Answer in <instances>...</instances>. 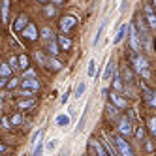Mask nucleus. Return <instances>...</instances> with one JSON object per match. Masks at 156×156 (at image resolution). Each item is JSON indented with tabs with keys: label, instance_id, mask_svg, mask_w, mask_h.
<instances>
[{
	"label": "nucleus",
	"instance_id": "20",
	"mask_svg": "<svg viewBox=\"0 0 156 156\" xmlns=\"http://www.w3.org/2000/svg\"><path fill=\"white\" fill-rule=\"evenodd\" d=\"M111 73H113V62L109 60V62L105 64V70H104V81H107V79H109Z\"/></svg>",
	"mask_w": 156,
	"mask_h": 156
},
{
	"label": "nucleus",
	"instance_id": "9",
	"mask_svg": "<svg viewBox=\"0 0 156 156\" xmlns=\"http://www.w3.org/2000/svg\"><path fill=\"white\" fill-rule=\"evenodd\" d=\"M45 66H47V68H51V70H55V72L62 70V64H60V60L55 58V55H51V57L45 60Z\"/></svg>",
	"mask_w": 156,
	"mask_h": 156
},
{
	"label": "nucleus",
	"instance_id": "25",
	"mask_svg": "<svg viewBox=\"0 0 156 156\" xmlns=\"http://www.w3.org/2000/svg\"><path fill=\"white\" fill-rule=\"evenodd\" d=\"M43 13H45L47 17H55V15H57V8H55V6H45V8H43Z\"/></svg>",
	"mask_w": 156,
	"mask_h": 156
},
{
	"label": "nucleus",
	"instance_id": "40",
	"mask_svg": "<svg viewBox=\"0 0 156 156\" xmlns=\"http://www.w3.org/2000/svg\"><path fill=\"white\" fill-rule=\"evenodd\" d=\"M41 151H43V147H41V141H40V143H36V149H34V154H36V156H40V154H41Z\"/></svg>",
	"mask_w": 156,
	"mask_h": 156
},
{
	"label": "nucleus",
	"instance_id": "1",
	"mask_svg": "<svg viewBox=\"0 0 156 156\" xmlns=\"http://www.w3.org/2000/svg\"><path fill=\"white\" fill-rule=\"evenodd\" d=\"M113 143H115V149H117V152H119V154H122V156H133L132 147L128 145V141H126L124 137H122L120 133L113 137Z\"/></svg>",
	"mask_w": 156,
	"mask_h": 156
},
{
	"label": "nucleus",
	"instance_id": "14",
	"mask_svg": "<svg viewBox=\"0 0 156 156\" xmlns=\"http://www.w3.org/2000/svg\"><path fill=\"white\" fill-rule=\"evenodd\" d=\"M9 17V0H2V23H8Z\"/></svg>",
	"mask_w": 156,
	"mask_h": 156
},
{
	"label": "nucleus",
	"instance_id": "35",
	"mask_svg": "<svg viewBox=\"0 0 156 156\" xmlns=\"http://www.w3.org/2000/svg\"><path fill=\"white\" fill-rule=\"evenodd\" d=\"M143 136H145V130H143V126H139V128L136 130V137L141 141V139H143Z\"/></svg>",
	"mask_w": 156,
	"mask_h": 156
},
{
	"label": "nucleus",
	"instance_id": "13",
	"mask_svg": "<svg viewBox=\"0 0 156 156\" xmlns=\"http://www.w3.org/2000/svg\"><path fill=\"white\" fill-rule=\"evenodd\" d=\"M88 145H90V149H94L100 156H105L107 152H105V149L102 147V145H100V141H94V139H90V143H88Z\"/></svg>",
	"mask_w": 156,
	"mask_h": 156
},
{
	"label": "nucleus",
	"instance_id": "29",
	"mask_svg": "<svg viewBox=\"0 0 156 156\" xmlns=\"http://www.w3.org/2000/svg\"><path fill=\"white\" fill-rule=\"evenodd\" d=\"M19 85V79H17V77H13V79H8V83H6V88H8V90H13V88Z\"/></svg>",
	"mask_w": 156,
	"mask_h": 156
},
{
	"label": "nucleus",
	"instance_id": "19",
	"mask_svg": "<svg viewBox=\"0 0 156 156\" xmlns=\"http://www.w3.org/2000/svg\"><path fill=\"white\" fill-rule=\"evenodd\" d=\"M113 87H115V90H122L124 88V83H122V77L119 73H115V79H113Z\"/></svg>",
	"mask_w": 156,
	"mask_h": 156
},
{
	"label": "nucleus",
	"instance_id": "27",
	"mask_svg": "<svg viewBox=\"0 0 156 156\" xmlns=\"http://www.w3.org/2000/svg\"><path fill=\"white\" fill-rule=\"evenodd\" d=\"M57 124H60V126H68V124H70V117H68V115H60V117L57 119Z\"/></svg>",
	"mask_w": 156,
	"mask_h": 156
},
{
	"label": "nucleus",
	"instance_id": "47",
	"mask_svg": "<svg viewBox=\"0 0 156 156\" xmlns=\"http://www.w3.org/2000/svg\"><path fill=\"white\" fill-rule=\"evenodd\" d=\"M0 152H6V147H4L2 143H0Z\"/></svg>",
	"mask_w": 156,
	"mask_h": 156
},
{
	"label": "nucleus",
	"instance_id": "3",
	"mask_svg": "<svg viewBox=\"0 0 156 156\" xmlns=\"http://www.w3.org/2000/svg\"><path fill=\"white\" fill-rule=\"evenodd\" d=\"M21 81V88H30V90H38L40 88V81L36 79V75H32V77H23V79H19Z\"/></svg>",
	"mask_w": 156,
	"mask_h": 156
},
{
	"label": "nucleus",
	"instance_id": "15",
	"mask_svg": "<svg viewBox=\"0 0 156 156\" xmlns=\"http://www.w3.org/2000/svg\"><path fill=\"white\" fill-rule=\"evenodd\" d=\"M111 102H113L117 107H126V100H124V98H120V96L115 94V92L111 94Z\"/></svg>",
	"mask_w": 156,
	"mask_h": 156
},
{
	"label": "nucleus",
	"instance_id": "39",
	"mask_svg": "<svg viewBox=\"0 0 156 156\" xmlns=\"http://www.w3.org/2000/svg\"><path fill=\"white\" fill-rule=\"evenodd\" d=\"M25 73H23V77H32V75H36V72L34 70H30V68H27V70H23Z\"/></svg>",
	"mask_w": 156,
	"mask_h": 156
},
{
	"label": "nucleus",
	"instance_id": "33",
	"mask_svg": "<svg viewBox=\"0 0 156 156\" xmlns=\"http://www.w3.org/2000/svg\"><path fill=\"white\" fill-rule=\"evenodd\" d=\"M23 122V117H21V113H15L13 119H12V124H21Z\"/></svg>",
	"mask_w": 156,
	"mask_h": 156
},
{
	"label": "nucleus",
	"instance_id": "26",
	"mask_svg": "<svg viewBox=\"0 0 156 156\" xmlns=\"http://www.w3.org/2000/svg\"><path fill=\"white\" fill-rule=\"evenodd\" d=\"M107 111H109V117H111V119H115L117 113H119V107H117L115 104H109V105H107Z\"/></svg>",
	"mask_w": 156,
	"mask_h": 156
},
{
	"label": "nucleus",
	"instance_id": "48",
	"mask_svg": "<svg viewBox=\"0 0 156 156\" xmlns=\"http://www.w3.org/2000/svg\"><path fill=\"white\" fill-rule=\"evenodd\" d=\"M38 2H41V4H47V2H49V0H38Z\"/></svg>",
	"mask_w": 156,
	"mask_h": 156
},
{
	"label": "nucleus",
	"instance_id": "17",
	"mask_svg": "<svg viewBox=\"0 0 156 156\" xmlns=\"http://www.w3.org/2000/svg\"><path fill=\"white\" fill-rule=\"evenodd\" d=\"M104 28H105V23L100 25V28H98V32H96V36H94V40H92V45H94V47L100 43V38H102V34H104Z\"/></svg>",
	"mask_w": 156,
	"mask_h": 156
},
{
	"label": "nucleus",
	"instance_id": "46",
	"mask_svg": "<svg viewBox=\"0 0 156 156\" xmlns=\"http://www.w3.org/2000/svg\"><path fill=\"white\" fill-rule=\"evenodd\" d=\"M68 98H70V92H66V94H64V98H62V104L68 102Z\"/></svg>",
	"mask_w": 156,
	"mask_h": 156
},
{
	"label": "nucleus",
	"instance_id": "37",
	"mask_svg": "<svg viewBox=\"0 0 156 156\" xmlns=\"http://www.w3.org/2000/svg\"><path fill=\"white\" fill-rule=\"evenodd\" d=\"M8 64H9V68H12V70H13V68H17V57H12Z\"/></svg>",
	"mask_w": 156,
	"mask_h": 156
},
{
	"label": "nucleus",
	"instance_id": "43",
	"mask_svg": "<svg viewBox=\"0 0 156 156\" xmlns=\"http://www.w3.org/2000/svg\"><path fill=\"white\" fill-rule=\"evenodd\" d=\"M55 147H57V139H51V141L47 143V149H49V151H53Z\"/></svg>",
	"mask_w": 156,
	"mask_h": 156
},
{
	"label": "nucleus",
	"instance_id": "2",
	"mask_svg": "<svg viewBox=\"0 0 156 156\" xmlns=\"http://www.w3.org/2000/svg\"><path fill=\"white\" fill-rule=\"evenodd\" d=\"M128 34H130V45L133 51H139L141 49V41H139V32L136 30V27H128Z\"/></svg>",
	"mask_w": 156,
	"mask_h": 156
},
{
	"label": "nucleus",
	"instance_id": "11",
	"mask_svg": "<svg viewBox=\"0 0 156 156\" xmlns=\"http://www.w3.org/2000/svg\"><path fill=\"white\" fill-rule=\"evenodd\" d=\"M58 49H62V51H68V49H72V40L70 38H66V36H58Z\"/></svg>",
	"mask_w": 156,
	"mask_h": 156
},
{
	"label": "nucleus",
	"instance_id": "41",
	"mask_svg": "<svg viewBox=\"0 0 156 156\" xmlns=\"http://www.w3.org/2000/svg\"><path fill=\"white\" fill-rule=\"evenodd\" d=\"M139 73H141V75L145 77V79H151V72H149V68H145V70H141Z\"/></svg>",
	"mask_w": 156,
	"mask_h": 156
},
{
	"label": "nucleus",
	"instance_id": "21",
	"mask_svg": "<svg viewBox=\"0 0 156 156\" xmlns=\"http://www.w3.org/2000/svg\"><path fill=\"white\" fill-rule=\"evenodd\" d=\"M32 105H34V100H19V109H30Z\"/></svg>",
	"mask_w": 156,
	"mask_h": 156
},
{
	"label": "nucleus",
	"instance_id": "23",
	"mask_svg": "<svg viewBox=\"0 0 156 156\" xmlns=\"http://www.w3.org/2000/svg\"><path fill=\"white\" fill-rule=\"evenodd\" d=\"M87 73H88V77H94V73H96V60L92 58L90 62H88V68H87Z\"/></svg>",
	"mask_w": 156,
	"mask_h": 156
},
{
	"label": "nucleus",
	"instance_id": "24",
	"mask_svg": "<svg viewBox=\"0 0 156 156\" xmlns=\"http://www.w3.org/2000/svg\"><path fill=\"white\" fill-rule=\"evenodd\" d=\"M147 23H149V28H156V17L152 12H147Z\"/></svg>",
	"mask_w": 156,
	"mask_h": 156
},
{
	"label": "nucleus",
	"instance_id": "38",
	"mask_svg": "<svg viewBox=\"0 0 156 156\" xmlns=\"http://www.w3.org/2000/svg\"><path fill=\"white\" fill-rule=\"evenodd\" d=\"M105 143H107V149H109V152H111V154H119V152H117V149H115V145H111V141H105Z\"/></svg>",
	"mask_w": 156,
	"mask_h": 156
},
{
	"label": "nucleus",
	"instance_id": "49",
	"mask_svg": "<svg viewBox=\"0 0 156 156\" xmlns=\"http://www.w3.org/2000/svg\"><path fill=\"white\" fill-rule=\"evenodd\" d=\"M53 2H55V4H60V2H62V0H53Z\"/></svg>",
	"mask_w": 156,
	"mask_h": 156
},
{
	"label": "nucleus",
	"instance_id": "32",
	"mask_svg": "<svg viewBox=\"0 0 156 156\" xmlns=\"http://www.w3.org/2000/svg\"><path fill=\"white\" fill-rule=\"evenodd\" d=\"M149 130H151V133H156V119L154 117H151V120H149Z\"/></svg>",
	"mask_w": 156,
	"mask_h": 156
},
{
	"label": "nucleus",
	"instance_id": "42",
	"mask_svg": "<svg viewBox=\"0 0 156 156\" xmlns=\"http://www.w3.org/2000/svg\"><path fill=\"white\" fill-rule=\"evenodd\" d=\"M36 58H38V62H40V64H43V66H45V60H47V58H45V57H43V55H40V53H36Z\"/></svg>",
	"mask_w": 156,
	"mask_h": 156
},
{
	"label": "nucleus",
	"instance_id": "18",
	"mask_svg": "<svg viewBox=\"0 0 156 156\" xmlns=\"http://www.w3.org/2000/svg\"><path fill=\"white\" fill-rule=\"evenodd\" d=\"M122 77H124V81H126V83H132V81H133V73H132L130 68H126V66L122 68Z\"/></svg>",
	"mask_w": 156,
	"mask_h": 156
},
{
	"label": "nucleus",
	"instance_id": "50",
	"mask_svg": "<svg viewBox=\"0 0 156 156\" xmlns=\"http://www.w3.org/2000/svg\"><path fill=\"white\" fill-rule=\"evenodd\" d=\"M0 109H2V96H0Z\"/></svg>",
	"mask_w": 156,
	"mask_h": 156
},
{
	"label": "nucleus",
	"instance_id": "16",
	"mask_svg": "<svg viewBox=\"0 0 156 156\" xmlns=\"http://www.w3.org/2000/svg\"><path fill=\"white\" fill-rule=\"evenodd\" d=\"M17 68L19 70H27L28 68V57L27 55H21V57L17 58Z\"/></svg>",
	"mask_w": 156,
	"mask_h": 156
},
{
	"label": "nucleus",
	"instance_id": "34",
	"mask_svg": "<svg viewBox=\"0 0 156 156\" xmlns=\"http://www.w3.org/2000/svg\"><path fill=\"white\" fill-rule=\"evenodd\" d=\"M9 124H12V122H9L6 117H2V119H0V126H2L4 130H8V128H9Z\"/></svg>",
	"mask_w": 156,
	"mask_h": 156
},
{
	"label": "nucleus",
	"instance_id": "22",
	"mask_svg": "<svg viewBox=\"0 0 156 156\" xmlns=\"http://www.w3.org/2000/svg\"><path fill=\"white\" fill-rule=\"evenodd\" d=\"M9 75H12L9 64H2V66H0V77H9Z\"/></svg>",
	"mask_w": 156,
	"mask_h": 156
},
{
	"label": "nucleus",
	"instance_id": "36",
	"mask_svg": "<svg viewBox=\"0 0 156 156\" xmlns=\"http://www.w3.org/2000/svg\"><path fill=\"white\" fill-rule=\"evenodd\" d=\"M34 90H30V88H21V96H32Z\"/></svg>",
	"mask_w": 156,
	"mask_h": 156
},
{
	"label": "nucleus",
	"instance_id": "6",
	"mask_svg": "<svg viewBox=\"0 0 156 156\" xmlns=\"http://www.w3.org/2000/svg\"><path fill=\"white\" fill-rule=\"evenodd\" d=\"M21 34H23L27 40H30V41H34L36 38H38V28L34 27V25H32V23H28L23 30H21Z\"/></svg>",
	"mask_w": 156,
	"mask_h": 156
},
{
	"label": "nucleus",
	"instance_id": "30",
	"mask_svg": "<svg viewBox=\"0 0 156 156\" xmlns=\"http://www.w3.org/2000/svg\"><path fill=\"white\" fill-rule=\"evenodd\" d=\"M85 88H87L85 83H79V85H77V88H75V98H81L83 92H85Z\"/></svg>",
	"mask_w": 156,
	"mask_h": 156
},
{
	"label": "nucleus",
	"instance_id": "28",
	"mask_svg": "<svg viewBox=\"0 0 156 156\" xmlns=\"http://www.w3.org/2000/svg\"><path fill=\"white\" fill-rule=\"evenodd\" d=\"M53 36H55V34H53V30H51L49 27H45V28L41 30V38H43V40H51Z\"/></svg>",
	"mask_w": 156,
	"mask_h": 156
},
{
	"label": "nucleus",
	"instance_id": "10",
	"mask_svg": "<svg viewBox=\"0 0 156 156\" xmlns=\"http://www.w3.org/2000/svg\"><path fill=\"white\" fill-rule=\"evenodd\" d=\"M128 27H130V25H122V27L119 28L117 36H115V40H113V43H115V45H117V43H120L122 40L126 38V34H128Z\"/></svg>",
	"mask_w": 156,
	"mask_h": 156
},
{
	"label": "nucleus",
	"instance_id": "5",
	"mask_svg": "<svg viewBox=\"0 0 156 156\" xmlns=\"http://www.w3.org/2000/svg\"><path fill=\"white\" fill-rule=\"evenodd\" d=\"M75 25H77V19H75L73 15H64V17L60 19V30H62V32H70Z\"/></svg>",
	"mask_w": 156,
	"mask_h": 156
},
{
	"label": "nucleus",
	"instance_id": "45",
	"mask_svg": "<svg viewBox=\"0 0 156 156\" xmlns=\"http://www.w3.org/2000/svg\"><path fill=\"white\" fill-rule=\"evenodd\" d=\"M147 151H149V152H152V151H154V145H152V143H151V141H149V143H147Z\"/></svg>",
	"mask_w": 156,
	"mask_h": 156
},
{
	"label": "nucleus",
	"instance_id": "31",
	"mask_svg": "<svg viewBox=\"0 0 156 156\" xmlns=\"http://www.w3.org/2000/svg\"><path fill=\"white\" fill-rule=\"evenodd\" d=\"M41 137H43V130H38V132L34 133V137H32L34 145H36V143H40V141H41Z\"/></svg>",
	"mask_w": 156,
	"mask_h": 156
},
{
	"label": "nucleus",
	"instance_id": "7",
	"mask_svg": "<svg viewBox=\"0 0 156 156\" xmlns=\"http://www.w3.org/2000/svg\"><path fill=\"white\" fill-rule=\"evenodd\" d=\"M133 68H136V72H141L145 68H149L147 58H145L143 55H136V57H133Z\"/></svg>",
	"mask_w": 156,
	"mask_h": 156
},
{
	"label": "nucleus",
	"instance_id": "8",
	"mask_svg": "<svg viewBox=\"0 0 156 156\" xmlns=\"http://www.w3.org/2000/svg\"><path fill=\"white\" fill-rule=\"evenodd\" d=\"M27 25H28V17L27 15H19L15 19V23H13V28H15V32H21Z\"/></svg>",
	"mask_w": 156,
	"mask_h": 156
},
{
	"label": "nucleus",
	"instance_id": "4",
	"mask_svg": "<svg viewBox=\"0 0 156 156\" xmlns=\"http://www.w3.org/2000/svg\"><path fill=\"white\" fill-rule=\"evenodd\" d=\"M132 132H133V128H132V122H130V119L122 117V119L119 120V133H120L122 137H126V136H130Z\"/></svg>",
	"mask_w": 156,
	"mask_h": 156
},
{
	"label": "nucleus",
	"instance_id": "44",
	"mask_svg": "<svg viewBox=\"0 0 156 156\" xmlns=\"http://www.w3.org/2000/svg\"><path fill=\"white\" fill-rule=\"evenodd\" d=\"M6 83H8V77H0V88H4Z\"/></svg>",
	"mask_w": 156,
	"mask_h": 156
},
{
	"label": "nucleus",
	"instance_id": "12",
	"mask_svg": "<svg viewBox=\"0 0 156 156\" xmlns=\"http://www.w3.org/2000/svg\"><path fill=\"white\" fill-rule=\"evenodd\" d=\"M47 51H49V55H58V53H60V51H58V43L55 41V38L47 40Z\"/></svg>",
	"mask_w": 156,
	"mask_h": 156
}]
</instances>
